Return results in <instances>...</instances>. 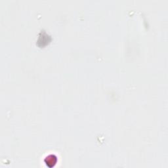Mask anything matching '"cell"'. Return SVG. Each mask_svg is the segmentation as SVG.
I'll use <instances>...</instances> for the list:
<instances>
[{"label":"cell","instance_id":"cell-1","mask_svg":"<svg viewBox=\"0 0 168 168\" xmlns=\"http://www.w3.org/2000/svg\"><path fill=\"white\" fill-rule=\"evenodd\" d=\"M57 157L53 155H50L46 158V159L45 160V162L48 167H52L55 165L56 163H57Z\"/></svg>","mask_w":168,"mask_h":168}]
</instances>
